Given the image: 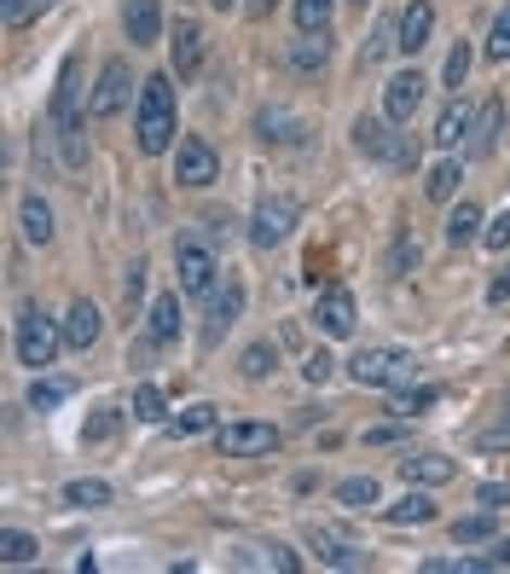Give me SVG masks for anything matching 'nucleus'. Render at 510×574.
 Instances as JSON below:
<instances>
[{
    "label": "nucleus",
    "instance_id": "nucleus-47",
    "mask_svg": "<svg viewBox=\"0 0 510 574\" xmlns=\"http://www.w3.org/2000/svg\"><path fill=\"white\" fill-rule=\"evenodd\" d=\"M464 76H470V47H464V41H458V47H452V53H447V88L458 93V88H464Z\"/></svg>",
    "mask_w": 510,
    "mask_h": 574
},
{
    "label": "nucleus",
    "instance_id": "nucleus-45",
    "mask_svg": "<svg viewBox=\"0 0 510 574\" xmlns=\"http://www.w3.org/2000/svg\"><path fill=\"white\" fill-rule=\"evenodd\" d=\"M482 244H487V250H499V256L510 250V204H505L499 215H493V227L482 232Z\"/></svg>",
    "mask_w": 510,
    "mask_h": 574
},
{
    "label": "nucleus",
    "instance_id": "nucleus-6",
    "mask_svg": "<svg viewBox=\"0 0 510 574\" xmlns=\"http://www.w3.org/2000/svg\"><path fill=\"white\" fill-rule=\"evenodd\" d=\"M128 99H133V64L128 59H111L105 71H99V81H93L88 116H93V123H105V116H116Z\"/></svg>",
    "mask_w": 510,
    "mask_h": 574
},
{
    "label": "nucleus",
    "instance_id": "nucleus-16",
    "mask_svg": "<svg viewBox=\"0 0 510 574\" xmlns=\"http://www.w3.org/2000/svg\"><path fill=\"white\" fill-rule=\"evenodd\" d=\"M499 133H505V99H487V105L475 111V128H470V157H493Z\"/></svg>",
    "mask_w": 510,
    "mask_h": 574
},
{
    "label": "nucleus",
    "instance_id": "nucleus-39",
    "mask_svg": "<svg viewBox=\"0 0 510 574\" xmlns=\"http://www.w3.org/2000/svg\"><path fill=\"white\" fill-rule=\"evenodd\" d=\"M116 430H123V412H116V407H99V412L88 418V430H81V442H111Z\"/></svg>",
    "mask_w": 510,
    "mask_h": 574
},
{
    "label": "nucleus",
    "instance_id": "nucleus-36",
    "mask_svg": "<svg viewBox=\"0 0 510 574\" xmlns=\"http://www.w3.org/2000/svg\"><path fill=\"white\" fill-rule=\"evenodd\" d=\"M482 539H493V511L458 516V522H452V546H482Z\"/></svg>",
    "mask_w": 510,
    "mask_h": 574
},
{
    "label": "nucleus",
    "instance_id": "nucleus-32",
    "mask_svg": "<svg viewBox=\"0 0 510 574\" xmlns=\"http://www.w3.org/2000/svg\"><path fill=\"white\" fill-rule=\"evenodd\" d=\"M336 499H343L348 511H371V505H378V482H371V476H348V482H336Z\"/></svg>",
    "mask_w": 510,
    "mask_h": 574
},
{
    "label": "nucleus",
    "instance_id": "nucleus-41",
    "mask_svg": "<svg viewBox=\"0 0 510 574\" xmlns=\"http://www.w3.org/2000/svg\"><path fill=\"white\" fill-rule=\"evenodd\" d=\"M435 400H441V390H412V395H400L388 412H395V418H418L423 407H435Z\"/></svg>",
    "mask_w": 510,
    "mask_h": 574
},
{
    "label": "nucleus",
    "instance_id": "nucleus-11",
    "mask_svg": "<svg viewBox=\"0 0 510 574\" xmlns=\"http://www.w3.org/2000/svg\"><path fill=\"white\" fill-rule=\"evenodd\" d=\"M423 88H430V81H423L418 71L388 76V88H383V116H388V123H412L418 105H423Z\"/></svg>",
    "mask_w": 510,
    "mask_h": 574
},
{
    "label": "nucleus",
    "instance_id": "nucleus-35",
    "mask_svg": "<svg viewBox=\"0 0 510 574\" xmlns=\"http://www.w3.org/2000/svg\"><path fill=\"white\" fill-rule=\"evenodd\" d=\"M326 59H331V36H326V29H319V36H308V41H296V53H291L296 71H319Z\"/></svg>",
    "mask_w": 510,
    "mask_h": 574
},
{
    "label": "nucleus",
    "instance_id": "nucleus-8",
    "mask_svg": "<svg viewBox=\"0 0 510 574\" xmlns=\"http://www.w3.org/2000/svg\"><path fill=\"white\" fill-rule=\"evenodd\" d=\"M215 447L227 452V459H262V452L279 447V430L273 424H227L215 435Z\"/></svg>",
    "mask_w": 510,
    "mask_h": 574
},
{
    "label": "nucleus",
    "instance_id": "nucleus-17",
    "mask_svg": "<svg viewBox=\"0 0 510 574\" xmlns=\"http://www.w3.org/2000/svg\"><path fill=\"white\" fill-rule=\"evenodd\" d=\"M123 29H128V41L133 47H151L163 36V12H157V0H128L123 7Z\"/></svg>",
    "mask_w": 510,
    "mask_h": 574
},
{
    "label": "nucleus",
    "instance_id": "nucleus-28",
    "mask_svg": "<svg viewBox=\"0 0 510 574\" xmlns=\"http://www.w3.org/2000/svg\"><path fill=\"white\" fill-rule=\"evenodd\" d=\"M64 505H81V511H99V505H111V482H99V476H76L71 487H64Z\"/></svg>",
    "mask_w": 510,
    "mask_h": 574
},
{
    "label": "nucleus",
    "instance_id": "nucleus-14",
    "mask_svg": "<svg viewBox=\"0 0 510 574\" xmlns=\"http://www.w3.org/2000/svg\"><path fill=\"white\" fill-rule=\"evenodd\" d=\"M99 331H105V319H99V308L88 296H76L71 302V314H64V348H76V354H88L99 343Z\"/></svg>",
    "mask_w": 510,
    "mask_h": 574
},
{
    "label": "nucleus",
    "instance_id": "nucleus-7",
    "mask_svg": "<svg viewBox=\"0 0 510 574\" xmlns=\"http://www.w3.org/2000/svg\"><path fill=\"white\" fill-rule=\"evenodd\" d=\"M175 180H180V186H192V192L215 186V180H220V157H215V145H209V140H180V151H175Z\"/></svg>",
    "mask_w": 510,
    "mask_h": 574
},
{
    "label": "nucleus",
    "instance_id": "nucleus-5",
    "mask_svg": "<svg viewBox=\"0 0 510 574\" xmlns=\"http://www.w3.org/2000/svg\"><path fill=\"white\" fill-rule=\"evenodd\" d=\"M215 250L209 244H197V239H180L175 244V284L186 296H209L215 291Z\"/></svg>",
    "mask_w": 510,
    "mask_h": 574
},
{
    "label": "nucleus",
    "instance_id": "nucleus-49",
    "mask_svg": "<svg viewBox=\"0 0 510 574\" xmlns=\"http://www.w3.org/2000/svg\"><path fill=\"white\" fill-rule=\"evenodd\" d=\"M475 499H482L487 511H505V505H510V487H505V482H482V494H475Z\"/></svg>",
    "mask_w": 510,
    "mask_h": 574
},
{
    "label": "nucleus",
    "instance_id": "nucleus-3",
    "mask_svg": "<svg viewBox=\"0 0 510 574\" xmlns=\"http://www.w3.org/2000/svg\"><path fill=\"white\" fill-rule=\"evenodd\" d=\"M64 348V326L41 314V302H24L18 308V360L24 366H53V354Z\"/></svg>",
    "mask_w": 510,
    "mask_h": 574
},
{
    "label": "nucleus",
    "instance_id": "nucleus-50",
    "mask_svg": "<svg viewBox=\"0 0 510 574\" xmlns=\"http://www.w3.org/2000/svg\"><path fill=\"white\" fill-rule=\"evenodd\" d=\"M388 267H395V273L418 267V239H400V244H395V256H388Z\"/></svg>",
    "mask_w": 510,
    "mask_h": 574
},
{
    "label": "nucleus",
    "instance_id": "nucleus-29",
    "mask_svg": "<svg viewBox=\"0 0 510 574\" xmlns=\"http://www.w3.org/2000/svg\"><path fill=\"white\" fill-rule=\"evenodd\" d=\"M458 180H464V168H458V157H447V163H435V168H430L423 192H430L435 204H447V197H458Z\"/></svg>",
    "mask_w": 510,
    "mask_h": 574
},
{
    "label": "nucleus",
    "instance_id": "nucleus-15",
    "mask_svg": "<svg viewBox=\"0 0 510 574\" xmlns=\"http://www.w3.org/2000/svg\"><path fill=\"white\" fill-rule=\"evenodd\" d=\"M400 476L412 482V487H441V482L458 476V464L441 459V452H406V459H400Z\"/></svg>",
    "mask_w": 510,
    "mask_h": 574
},
{
    "label": "nucleus",
    "instance_id": "nucleus-57",
    "mask_svg": "<svg viewBox=\"0 0 510 574\" xmlns=\"http://www.w3.org/2000/svg\"><path fill=\"white\" fill-rule=\"evenodd\" d=\"M354 7H371V0H354Z\"/></svg>",
    "mask_w": 510,
    "mask_h": 574
},
{
    "label": "nucleus",
    "instance_id": "nucleus-52",
    "mask_svg": "<svg viewBox=\"0 0 510 574\" xmlns=\"http://www.w3.org/2000/svg\"><path fill=\"white\" fill-rule=\"evenodd\" d=\"M140 291H145V262H133L128 267V302H140Z\"/></svg>",
    "mask_w": 510,
    "mask_h": 574
},
{
    "label": "nucleus",
    "instance_id": "nucleus-2",
    "mask_svg": "<svg viewBox=\"0 0 510 574\" xmlns=\"http://www.w3.org/2000/svg\"><path fill=\"white\" fill-rule=\"evenodd\" d=\"M348 371H354L360 390H406V383L418 378V360L406 348H360L348 360Z\"/></svg>",
    "mask_w": 510,
    "mask_h": 574
},
{
    "label": "nucleus",
    "instance_id": "nucleus-54",
    "mask_svg": "<svg viewBox=\"0 0 510 574\" xmlns=\"http://www.w3.org/2000/svg\"><path fill=\"white\" fill-rule=\"evenodd\" d=\"M244 12H250V18H267V12H273V0H244Z\"/></svg>",
    "mask_w": 510,
    "mask_h": 574
},
{
    "label": "nucleus",
    "instance_id": "nucleus-53",
    "mask_svg": "<svg viewBox=\"0 0 510 574\" xmlns=\"http://www.w3.org/2000/svg\"><path fill=\"white\" fill-rule=\"evenodd\" d=\"M267 563H273V569H284V574H291V569H296V557H291V551H284V546H267Z\"/></svg>",
    "mask_w": 510,
    "mask_h": 574
},
{
    "label": "nucleus",
    "instance_id": "nucleus-42",
    "mask_svg": "<svg viewBox=\"0 0 510 574\" xmlns=\"http://www.w3.org/2000/svg\"><path fill=\"white\" fill-rule=\"evenodd\" d=\"M388 47H395V29H388V24H378V29H371V41L360 47V64L371 71V64H378V59L388 53Z\"/></svg>",
    "mask_w": 510,
    "mask_h": 574
},
{
    "label": "nucleus",
    "instance_id": "nucleus-43",
    "mask_svg": "<svg viewBox=\"0 0 510 574\" xmlns=\"http://www.w3.org/2000/svg\"><path fill=\"white\" fill-rule=\"evenodd\" d=\"M47 7H53V0H7V24H12V29H24L29 18H41Z\"/></svg>",
    "mask_w": 510,
    "mask_h": 574
},
{
    "label": "nucleus",
    "instance_id": "nucleus-21",
    "mask_svg": "<svg viewBox=\"0 0 510 574\" xmlns=\"http://www.w3.org/2000/svg\"><path fill=\"white\" fill-rule=\"evenodd\" d=\"M383 522L388 528H423V522H435V505H430V494H406L400 505H383Z\"/></svg>",
    "mask_w": 510,
    "mask_h": 574
},
{
    "label": "nucleus",
    "instance_id": "nucleus-31",
    "mask_svg": "<svg viewBox=\"0 0 510 574\" xmlns=\"http://www.w3.org/2000/svg\"><path fill=\"white\" fill-rule=\"evenodd\" d=\"M331 7H336V0H296V29H302V36H319V29H331Z\"/></svg>",
    "mask_w": 510,
    "mask_h": 574
},
{
    "label": "nucleus",
    "instance_id": "nucleus-27",
    "mask_svg": "<svg viewBox=\"0 0 510 574\" xmlns=\"http://www.w3.org/2000/svg\"><path fill=\"white\" fill-rule=\"evenodd\" d=\"M238 371H244L250 383H267L279 371V343H250L244 354H238Z\"/></svg>",
    "mask_w": 510,
    "mask_h": 574
},
{
    "label": "nucleus",
    "instance_id": "nucleus-38",
    "mask_svg": "<svg viewBox=\"0 0 510 574\" xmlns=\"http://www.w3.org/2000/svg\"><path fill=\"white\" fill-rule=\"evenodd\" d=\"M133 418L163 424V390H157V383H140V390H133Z\"/></svg>",
    "mask_w": 510,
    "mask_h": 574
},
{
    "label": "nucleus",
    "instance_id": "nucleus-56",
    "mask_svg": "<svg viewBox=\"0 0 510 574\" xmlns=\"http://www.w3.org/2000/svg\"><path fill=\"white\" fill-rule=\"evenodd\" d=\"M499 418H510V395H505V407H499Z\"/></svg>",
    "mask_w": 510,
    "mask_h": 574
},
{
    "label": "nucleus",
    "instance_id": "nucleus-19",
    "mask_svg": "<svg viewBox=\"0 0 510 574\" xmlns=\"http://www.w3.org/2000/svg\"><path fill=\"white\" fill-rule=\"evenodd\" d=\"M255 133H262V140H267V145H302V133H308V128H302V123H296V116H291V111L267 105L262 116H255Z\"/></svg>",
    "mask_w": 510,
    "mask_h": 574
},
{
    "label": "nucleus",
    "instance_id": "nucleus-55",
    "mask_svg": "<svg viewBox=\"0 0 510 574\" xmlns=\"http://www.w3.org/2000/svg\"><path fill=\"white\" fill-rule=\"evenodd\" d=\"M209 7H220V12H232V7H238V0H209Z\"/></svg>",
    "mask_w": 510,
    "mask_h": 574
},
{
    "label": "nucleus",
    "instance_id": "nucleus-4",
    "mask_svg": "<svg viewBox=\"0 0 510 574\" xmlns=\"http://www.w3.org/2000/svg\"><path fill=\"white\" fill-rule=\"evenodd\" d=\"M296 221H302V204L291 192H267L262 204H255V215H250V244L255 250H273V244H284L296 232Z\"/></svg>",
    "mask_w": 510,
    "mask_h": 574
},
{
    "label": "nucleus",
    "instance_id": "nucleus-10",
    "mask_svg": "<svg viewBox=\"0 0 510 574\" xmlns=\"http://www.w3.org/2000/svg\"><path fill=\"white\" fill-rule=\"evenodd\" d=\"M354 319H360V308H354V291H343V284L319 291V302H314V326L326 331V336H354Z\"/></svg>",
    "mask_w": 510,
    "mask_h": 574
},
{
    "label": "nucleus",
    "instance_id": "nucleus-25",
    "mask_svg": "<svg viewBox=\"0 0 510 574\" xmlns=\"http://www.w3.org/2000/svg\"><path fill=\"white\" fill-rule=\"evenodd\" d=\"M59 128V151H64V168H88V140H81V116H53Z\"/></svg>",
    "mask_w": 510,
    "mask_h": 574
},
{
    "label": "nucleus",
    "instance_id": "nucleus-20",
    "mask_svg": "<svg viewBox=\"0 0 510 574\" xmlns=\"http://www.w3.org/2000/svg\"><path fill=\"white\" fill-rule=\"evenodd\" d=\"M470 128H475V116H470V105L464 99H452L447 111H441V123H435V145H447V151H458V145H470Z\"/></svg>",
    "mask_w": 510,
    "mask_h": 574
},
{
    "label": "nucleus",
    "instance_id": "nucleus-48",
    "mask_svg": "<svg viewBox=\"0 0 510 574\" xmlns=\"http://www.w3.org/2000/svg\"><path fill=\"white\" fill-rule=\"evenodd\" d=\"M331 366H336V360H331L326 348H319V354H308V366H302V378H308V383H326V378H331Z\"/></svg>",
    "mask_w": 510,
    "mask_h": 574
},
{
    "label": "nucleus",
    "instance_id": "nucleus-18",
    "mask_svg": "<svg viewBox=\"0 0 510 574\" xmlns=\"http://www.w3.org/2000/svg\"><path fill=\"white\" fill-rule=\"evenodd\" d=\"M308 546L319 551V563H331V569H366V551L348 546V539H336L331 528H308Z\"/></svg>",
    "mask_w": 510,
    "mask_h": 574
},
{
    "label": "nucleus",
    "instance_id": "nucleus-40",
    "mask_svg": "<svg viewBox=\"0 0 510 574\" xmlns=\"http://www.w3.org/2000/svg\"><path fill=\"white\" fill-rule=\"evenodd\" d=\"M487 59H510V0H505L499 18H493V29H487Z\"/></svg>",
    "mask_w": 510,
    "mask_h": 574
},
{
    "label": "nucleus",
    "instance_id": "nucleus-51",
    "mask_svg": "<svg viewBox=\"0 0 510 574\" xmlns=\"http://www.w3.org/2000/svg\"><path fill=\"white\" fill-rule=\"evenodd\" d=\"M487 302H493V308H505V302H510V262H505V273L487 284Z\"/></svg>",
    "mask_w": 510,
    "mask_h": 574
},
{
    "label": "nucleus",
    "instance_id": "nucleus-12",
    "mask_svg": "<svg viewBox=\"0 0 510 574\" xmlns=\"http://www.w3.org/2000/svg\"><path fill=\"white\" fill-rule=\"evenodd\" d=\"M430 29H435V7L430 0H406V12L395 24V47L400 53H423V47H430Z\"/></svg>",
    "mask_w": 510,
    "mask_h": 574
},
{
    "label": "nucleus",
    "instance_id": "nucleus-26",
    "mask_svg": "<svg viewBox=\"0 0 510 574\" xmlns=\"http://www.w3.org/2000/svg\"><path fill=\"white\" fill-rule=\"evenodd\" d=\"M18 221H24V239L29 244H53V209H47V197L29 192L24 209H18Z\"/></svg>",
    "mask_w": 510,
    "mask_h": 574
},
{
    "label": "nucleus",
    "instance_id": "nucleus-33",
    "mask_svg": "<svg viewBox=\"0 0 510 574\" xmlns=\"http://www.w3.org/2000/svg\"><path fill=\"white\" fill-rule=\"evenodd\" d=\"M203 430H215V407H209V400H197V407H186L180 418H168V435H203Z\"/></svg>",
    "mask_w": 510,
    "mask_h": 574
},
{
    "label": "nucleus",
    "instance_id": "nucleus-44",
    "mask_svg": "<svg viewBox=\"0 0 510 574\" xmlns=\"http://www.w3.org/2000/svg\"><path fill=\"white\" fill-rule=\"evenodd\" d=\"M418 157H423L418 133H395V151H388V163H395V168H418Z\"/></svg>",
    "mask_w": 510,
    "mask_h": 574
},
{
    "label": "nucleus",
    "instance_id": "nucleus-1",
    "mask_svg": "<svg viewBox=\"0 0 510 574\" xmlns=\"http://www.w3.org/2000/svg\"><path fill=\"white\" fill-rule=\"evenodd\" d=\"M133 133H140L145 157H163L175 145V88L168 76H145L140 81V116H133Z\"/></svg>",
    "mask_w": 510,
    "mask_h": 574
},
{
    "label": "nucleus",
    "instance_id": "nucleus-22",
    "mask_svg": "<svg viewBox=\"0 0 510 574\" xmlns=\"http://www.w3.org/2000/svg\"><path fill=\"white\" fill-rule=\"evenodd\" d=\"M354 145H360L366 157L388 163V151H395V133H388V116H360V123H354Z\"/></svg>",
    "mask_w": 510,
    "mask_h": 574
},
{
    "label": "nucleus",
    "instance_id": "nucleus-37",
    "mask_svg": "<svg viewBox=\"0 0 510 574\" xmlns=\"http://www.w3.org/2000/svg\"><path fill=\"white\" fill-rule=\"evenodd\" d=\"M0 557H7L12 569H18V563H36V557H41V546H36V539H29V534L7 528V534H0Z\"/></svg>",
    "mask_w": 510,
    "mask_h": 574
},
{
    "label": "nucleus",
    "instance_id": "nucleus-34",
    "mask_svg": "<svg viewBox=\"0 0 510 574\" xmlns=\"http://www.w3.org/2000/svg\"><path fill=\"white\" fill-rule=\"evenodd\" d=\"M71 400V383H59V378H36L29 383V407L36 412H53V407H64Z\"/></svg>",
    "mask_w": 510,
    "mask_h": 574
},
{
    "label": "nucleus",
    "instance_id": "nucleus-46",
    "mask_svg": "<svg viewBox=\"0 0 510 574\" xmlns=\"http://www.w3.org/2000/svg\"><path fill=\"white\" fill-rule=\"evenodd\" d=\"M458 569H510V539H493L487 557H464Z\"/></svg>",
    "mask_w": 510,
    "mask_h": 574
},
{
    "label": "nucleus",
    "instance_id": "nucleus-30",
    "mask_svg": "<svg viewBox=\"0 0 510 574\" xmlns=\"http://www.w3.org/2000/svg\"><path fill=\"white\" fill-rule=\"evenodd\" d=\"M76 88H81V59H64L59 93H53V116H76Z\"/></svg>",
    "mask_w": 510,
    "mask_h": 574
},
{
    "label": "nucleus",
    "instance_id": "nucleus-24",
    "mask_svg": "<svg viewBox=\"0 0 510 574\" xmlns=\"http://www.w3.org/2000/svg\"><path fill=\"white\" fill-rule=\"evenodd\" d=\"M482 232H487V227H482V209H475L470 197H458V209L447 215V244H452V250H464V244L482 239Z\"/></svg>",
    "mask_w": 510,
    "mask_h": 574
},
{
    "label": "nucleus",
    "instance_id": "nucleus-9",
    "mask_svg": "<svg viewBox=\"0 0 510 574\" xmlns=\"http://www.w3.org/2000/svg\"><path fill=\"white\" fill-rule=\"evenodd\" d=\"M203 47H209V36H203V24H192V18H180V29H175V41H168V76L192 81V76L203 71Z\"/></svg>",
    "mask_w": 510,
    "mask_h": 574
},
{
    "label": "nucleus",
    "instance_id": "nucleus-23",
    "mask_svg": "<svg viewBox=\"0 0 510 574\" xmlns=\"http://www.w3.org/2000/svg\"><path fill=\"white\" fill-rule=\"evenodd\" d=\"M180 284H175V291H168V296H157V302H151V343H175V336H180Z\"/></svg>",
    "mask_w": 510,
    "mask_h": 574
},
{
    "label": "nucleus",
    "instance_id": "nucleus-13",
    "mask_svg": "<svg viewBox=\"0 0 510 574\" xmlns=\"http://www.w3.org/2000/svg\"><path fill=\"white\" fill-rule=\"evenodd\" d=\"M238 314H244V284L227 279V291H209V326H203V343H220V331L238 326Z\"/></svg>",
    "mask_w": 510,
    "mask_h": 574
}]
</instances>
